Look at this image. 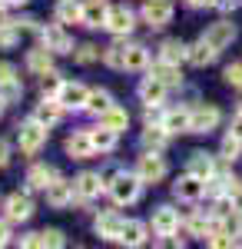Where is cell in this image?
I'll return each instance as SVG.
<instances>
[{"instance_id": "35", "label": "cell", "mask_w": 242, "mask_h": 249, "mask_svg": "<svg viewBox=\"0 0 242 249\" xmlns=\"http://www.w3.org/2000/svg\"><path fill=\"white\" fill-rule=\"evenodd\" d=\"M113 107V96L106 93V90H90V96H86V110H90V113H106V110H110Z\"/></svg>"}, {"instance_id": "17", "label": "cell", "mask_w": 242, "mask_h": 249, "mask_svg": "<svg viewBox=\"0 0 242 249\" xmlns=\"http://www.w3.org/2000/svg\"><path fill=\"white\" fill-rule=\"evenodd\" d=\"M63 243H67V239H63V232H60V230L30 232V236H23V239H20V246H27V249H37V246H53V249H60Z\"/></svg>"}, {"instance_id": "46", "label": "cell", "mask_w": 242, "mask_h": 249, "mask_svg": "<svg viewBox=\"0 0 242 249\" xmlns=\"http://www.w3.org/2000/svg\"><path fill=\"white\" fill-rule=\"evenodd\" d=\"M7 163H10V143L0 140V166H7Z\"/></svg>"}, {"instance_id": "28", "label": "cell", "mask_w": 242, "mask_h": 249, "mask_svg": "<svg viewBox=\"0 0 242 249\" xmlns=\"http://www.w3.org/2000/svg\"><path fill=\"white\" fill-rule=\"evenodd\" d=\"M159 60H166V63H183V60H189V47L186 43H179V40H166L163 47H159Z\"/></svg>"}, {"instance_id": "8", "label": "cell", "mask_w": 242, "mask_h": 249, "mask_svg": "<svg viewBox=\"0 0 242 249\" xmlns=\"http://www.w3.org/2000/svg\"><path fill=\"white\" fill-rule=\"evenodd\" d=\"M106 30H110L113 37H126L133 27H136V14H133L130 7H110L106 10V23H103Z\"/></svg>"}, {"instance_id": "27", "label": "cell", "mask_w": 242, "mask_h": 249, "mask_svg": "<svg viewBox=\"0 0 242 249\" xmlns=\"http://www.w3.org/2000/svg\"><path fill=\"white\" fill-rule=\"evenodd\" d=\"M189 173H192V176H199V179H209V176H216V160L199 150V153L189 156Z\"/></svg>"}, {"instance_id": "21", "label": "cell", "mask_w": 242, "mask_h": 249, "mask_svg": "<svg viewBox=\"0 0 242 249\" xmlns=\"http://www.w3.org/2000/svg\"><path fill=\"white\" fill-rule=\"evenodd\" d=\"M106 3L103 0H90V3H83V17H80V23H86L90 30H100L103 23H106Z\"/></svg>"}, {"instance_id": "40", "label": "cell", "mask_w": 242, "mask_h": 249, "mask_svg": "<svg viewBox=\"0 0 242 249\" xmlns=\"http://www.w3.org/2000/svg\"><path fill=\"white\" fill-rule=\"evenodd\" d=\"M73 57H76V63H93V60L100 57V50H96L93 43H80L73 50Z\"/></svg>"}, {"instance_id": "43", "label": "cell", "mask_w": 242, "mask_h": 249, "mask_svg": "<svg viewBox=\"0 0 242 249\" xmlns=\"http://www.w3.org/2000/svg\"><path fill=\"white\" fill-rule=\"evenodd\" d=\"M225 83H232V87H242V67H239V63L225 67Z\"/></svg>"}, {"instance_id": "34", "label": "cell", "mask_w": 242, "mask_h": 249, "mask_svg": "<svg viewBox=\"0 0 242 249\" xmlns=\"http://www.w3.org/2000/svg\"><path fill=\"white\" fill-rule=\"evenodd\" d=\"M159 123L169 133H183V130H189V110H169V113H163Z\"/></svg>"}, {"instance_id": "11", "label": "cell", "mask_w": 242, "mask_h": 249, "mask_svg": "<svg viewBox=\"0 0 242 249\" xmlns=\"http://www.w3.org/2000/svg\"><path fill=\"white\" fill-rule=\"evenodd\" d=\"M86 96H90V90L83 83H63L56 100L63 103V110H86Z\"/></svg>"}, {"instance_id": "48", "label": "cell", "mask_w": 242, "mask_h": 249, "mask_svg": "<svg viewBox=\"0 0 242 249\" xmlns=\"http://www.w3.org/2000/svg\"><path fill=\"white\" fill-rule=\"evenodd\" d=\"M229 133H232V136H239V140H242V113H236L232 126H229Z\"/></svg>"}, {"instance_id": "33", "label": "cell", "mask_w": 242, "mask_h": 249, "mask_svg": "<svg viewBox=\"0 0 242 249\" xmlns=\"http://www.w3.org/2000/svg\"><path fill=\"white\" fill-rule=\"evenodd\" d=\"M83 17V7L76 0H56V20L60 23H80Z\"/></svg>"}, {"instance_id": "9", "label": "cell", "mask_w": 242, "mask_h": 249, "mask_svg": "<svg viewBox=\"0 0 242 249\" xmlns=\"http://www.w3.org/2000/svg\"><path fill=\"white\" fill-rule=\"evenodd\" d=\"M20 93H23V83H20L17 77V67L14 63H0V96L7 100V103H14V100H20Z\"/></svg>"}, {"instance_id": "29", "label": "cell", "mask_w": 242, "mask_h": 249, "mask_svg": "<svg viewBox=\"0 0 242 249\" xmlns=\"http://www.w3.org/2000/svg\"><path fill=\"white\" fill-rule=\"evenodd\" d=\"M56 176L53 166H43V163H37V166H30V173H27V186L30 190H47V183Z\"/></svg>"}, {"instance_id": "23", "label": "cell", "mask_w": 242, "mask_h": 249, "mask_svg": "<svg viewBox=\"0 0 242 249\" xmlns=\"http://www.w3.org/2000/svg\"><path fill=\"white\" fill-rule=\"evenodd\" d=\"M216 53H219V50L203 37V40H196V43L189 47V63H192V67H209V63L216 60Z\"/></svg>"}, {"instance_id": "51", "label": "cell", "mask_w": 242, "mask_h": 249, "mask_svg": "<svg viewBox=\"0 0 242 249\" xmlns=\"http://www.w3.org/2000/svg\"><path fill=\"white\" fill-rule=\"evenodd\" d=\"M3 107H7V100H3V96H0V113H3Z\"/></svg>"}, {"instance_id": "2", "label": "cell", "mask_w": 242, "mask_h": 249, "mask_svg": "<svg viewBox=\"0 0 242 249\" xmlns=\"http://www.w3.org/2000/svg\"><path fill=\"white\" fill-rule=\"evenodd\" d=\"M47 130H50V126H43L40 120H34V116H30L27 123H20V126H17V143H20V150H23L27 156H34L40 146L47 143Z\"/></svg>"}, {"instance_id": "30", "label": "cell", "mask_w": 242, "mask_h": 249, "mask_svg": "<svg viewBox=\"0 0 242 249\" xmlns=\"http://www.w3.org/2000/svg\"><path fill=\"white\" fill-rule=\"evenodd\" d=\"M166 143H169V130L163 126V123H159V126L149 123L146 130H143V146H146V150H163Z\"/></svg>"}, {"instance_id": "53", "label": "cell", "mask_w": 242, "mask_h": 249, "mask_svg": "<svg viewBox=\"0 0 242 249\" xmlns=\"http://www.w3.org/2000/svg\"><path fill=\"white\" fill-rule=\"evenodd\" d=\"M239 216H242V213H239Z\"/></svg>"}, {"instance_id": "15", "label": "cell", "mask_w": 242, "mask_h": 249, "mask_svg": "<svg viewBox=\"0 0 242 249\" xmlns=\"http://www.w3.org/2000/svg\"><path fill=\"white\" fill-rule=\"evenodd\" d=\"M123 216L120 213H113V210H106V213H100L96 216V232L103 236V239H120V230H123Z\"/></svg>"}, {"instance_id": "32", "label": "cell", "mask_w": 242, "mask_h": 249, "mask_svg": "<svg viewBox=\"0 0 242 249\" xmlns=\"http://www.w3.org/2000/svg\"><path fill=\"white\" fill-rule=\"evenodd\" d=\"M100 123L120 133V130H126V126H130V113H126V110H120V107L113 103V107L106 110V113H100Z\"/></svg>"}, {"instance_id": "26", "label": "cell", "mask_w": 242, "mask_h": 249, "mask_svg": "<svg viewBox=\"0 0 242 249\" xmlns=\"http://www.w3.org/2000/svg\"><path fill=\"white\" fill-rule=\"evenodd\" d=\"M86 133H90V140H93V150L96 153H110L113 146H116V130H110V126H103V123H100V126H93V130H86Z\"/></svg>"}, {"instance_id": "16", "label": "cell", "mask_w": 242, "mask_h": 249, "mask_svg": "<svg viewBox=\"0 0 242 249\" xmlns=\"http://www.w3.org/2000/svg\"><path fill=\"white\" fill-rule=\"evenodd\" d=\"M206 40H209L216 50H225V47L236 40V27H232L229 20H219V23H212V27L206 30Z\"/></svg>"}, {"instance_id": "6", "label": "cell", "mask_w": 242, "mask_h": 249, "mask_svg": "<svg viewBox=\"0 0 242 249\" xmlns=\"http://www.w3.org/2000/svg\"><path fill=\"white\" fill-rule=\"evenodd\" d=\"M219 126V110L212 103H199L196 110H189V133H209Z\"/></svg>"}, {"instance_id": "1", "label": "cell", "mask_w": 242, "mask_h": 249, "mask_svg": "<svg viewBox=\"0 0 242 249\" xmlns=\"http://www.w3.org/2000/svg\"><path fill=\"white\" fill-rule=\"evenodd\" d=\"M106 190H110L116 206H130V203L139 199V193H143V179L136 173H116L110 183H106Z\"/></svg>"}, {"instance_id": "38", "label": "cell", "mask_w": 242, "mask_h": 249, "mask_svg": "<svg viewBox=\"0 0 242 249\" xmlns=\"http://www.w3.org/2000/svg\"><path fill=\"white\" fill-rule=\"evenodd\" d=\"M239 156H242V140H239V136H232V133H229V136L223 140V160L236 163Z\"/></svg>"}, {"instance_id": "25", "label": "cell", "mask_w": 242, "mask_h": 249, "mask_svg": "<svg viewBox=\"0 0 242 249\" xmlns=\"http://www.w3.org/2000/svg\"><path fill=\"white\" fill-rule=\"evenodd\" d=\"M166 83H163V80H156V77H146L143 80V83H139V100H143V103H156V107H159V103H163V96H166Z\"/></svg>"}, {"instance_id": "12", "label": "cell", "mask_w": 242, "mask_h": 249, "mask_svg": "<svg viewBox=\"0 0 242 249\" xmlns=\"http://www.w3.org/2000/svg\"><path fill=\"white\" fill-rule=\"evenodd\" d=\"M173 193H176L179 199H186V203H199V199L206 196V179H199V176L186 173V176L173 186Z\"/></svg>"}, {"instance_id": "22", "label": "cell", "mask_w": 242, "mask_h": 249, "mask_svg": "<svg viewBox=\"0 0 242 249\" xmlns=\"http://www.w3.org/2000/svg\"><path fill=\"white\" fill-rule=\"evenodd\" d=\"M149 77L163 80L166 87H179V83H183V73H179V67H176V63H166V60H156V63L149 67Z\"/></svg>"}, {"instance_id": "44", "label": "cell", "mask_w": 242, "mask_h": 249, "mask_svg": "<svg viewBox=\"0 0 242 249\" xmlns=\"http://www.w3.org/2000/svg\"><path fill=\"white\" fill-rule=\"evenodd\" d=\"M229 199H232V210L242 213V183H232V190H229Z\"/></svg>"}, {"instance_id": "50", "label": "cell", "mask_w": 242, "mask_h": 249, "mask_svg": "<svg viewBox=\"0 0 242 249\" xmlns=\"http://www.w3.org/2000/svg\"><path fill=\"white\" fill-rule=\"evenodd\" d=\"M7 3H10V7H23L27 0H7Z\"/></svg>"}, {"instance_id": "41", "label": "cell", "mask_w": 242, "mask_h": 249, "mask_svg": "<svg viewBox=\"0 0 242 249\" xmlns=\"http://www.w3.org/2000/svg\"><path fill=\"white\" fill-rule=\"evenodd\" d=\"M103 63L113 70H123V47H106L103 50Z\"/></svg>"}, {"instance_id": "36", "label": "cell", "mask_w": 242, "mask_h": 249, "mask_svg": "<svg viewBox=\"0 0 242 249\" xmlns=\"http://www.w3.org/2000/svg\"><path fill=\"white\" fill-rule=\"evenodd\" d=\"M60 87H63V80H60L56 70L40 73V93H43V96H56V93H60Z\"/></svg>"}, {"instance_id": "3", "label": "cell", "mask_w": 242, "mask_h": 249, "mask_svg": "<svg viewBox=\"0 0 242 249\" xmlns=\"http://www.w3.org/2000/svg\"><path fill=\"white\" fill-rule=\"evenodd\" d=\"M40 43H43L50 53H73V40L63 30V23H47V27H40Z\"/></svg>"}, {"instance_id": "37", "label": "cell", "mask_w": 242, "mask_h": 249, "mask_svg": "<svg viewBox=\"0 0 242 249\" xmlns=\"http://www.w3.org/2000/svg\"><path fill=\"white\" fill-rule=\"evenodd\" d=\"M17 40H20L17 20H0V47H14Z\"/></svg>"}, {"instance_id": "4", "label": "cell", "mask_w": 242, "mask_h": 249, "mask_svg": "<svg viewBox=\"0 0 242 249\" xmlns=\"http://www.w3.org/2000/svg\"><path fill=\"white\" fill-rule=\"evenodd\" d=\"M136 176H139L143 183H159V179L166 176V160L159 156V150H146V153L139 156Z\"/></svg>"}, {"instance_id": "20", "label": "cell", "mask_w": 242, "mask_h": 249, "mask_svg": "<svg viewBox=\"0 0 242 249\" xmlns=\"http://www.w3.org/2000/svg\"><path fill=\"white\" fill-rule=\"evenodd\" d=\"M116 243H123V246H143V243H146V223H139V219H126Z\"/></svg>"}, {"instance_id": "52", "label": "cell", "mask_w": 242, "mask_h": 249, "mask_svg": "<svg viewBox=\"0 0 242 249\" xmlns=\"http://www.w3.org/2000/svg\"><path fill=\"white\" fill-rule=\"evenodd\" d=\"M3 3H7V0H0V20H3Z\"/></svg>"}, {"instance_id": "19", "label": "cell", "mask_w": 242, "mask_h": 249, "mask_svg": "<svg viewBox=\"0 0 242 249\" xmlns=\"http://www.w3.org/2000/svg\"><path fill=\"white\" fill-rule=\"evenodd\" d=\"M67 153L73 156V160H90V156H96L90 133H86V130H83V133H73L70 140H67Z\"/></svg>"}, {"instance_id": "18", "label": "cell", "mask_w": 242, "mask_h": 249, "mask_svg": "<svg viewBox=\"0 0 242 249\" xmlns=\"http://www.w3.org/2000/svg\"><path fill=\"white\" fill-rule=\"evenodd\" d=\"M60 116H63V103H60L56 96H43V103L34 110V120H40L43 126H53V123H60Z\"/></svg>"}, {"instance_id": "39", "label": "cell", "mask_w": 242, "mask_h": 249, "mask_svg": "<svg viewBox=\"0 0 242 249\" xmlns=\"http://www.w3.org/2000/svg\"><path fill=\"white\" fill-rule=\"evenodd\" d=\"M189 232H192V236H209V232H212V216L196 213V216L189 219Z\"/></svg>"}, {"instance_id": "49", "label": "cell", "mask_w": 242, "mask_h": 249, "mask_svg": "<svg viewBox=\"0 0 242 249\" xmlns=\"http://www.w3.org/2000/svg\"><path fill=\"white\" fill-rule=\"evenodd\" d=\"M189 7H209V3H212V0H186Z\"/></svg>"}, {"instance_id": "24", "label": "cell", "mask_w": 242, "mask_h": 249, "mask_svg": "<svg viewBox=\"0 0 242 249\" xmlns=\"http://www.w3.org/2000/svg\"><path fill=\"white\" fill-rule=\"evenodd\" d=\"M149 67V50L133 43V47H123V70H146Z\"/></svg>"}, {"instance_id": "7", "label": "cell", "mask_w": 242, "mask_h": 249, "mask_svg": "<svg viewBox=\"0 0 242 249\" xmlns=\"http://www.w3.org/2000/svg\"><path fill=\"white\" fill-rule=\"evenodd\" d=\"M43 193H47V203H50V206H56V210L70 206V203H73V196H76L73 183H70V179H63L60 173H56L53 179L47 183V190H43Z\"/></svg>"}, {"instance_id": "42", "label": "cell", "mask_w": 242, "mask_h": 249, "mask_svg": "<svg viewBox=\"0 0 242 249\" xmlns=\"http://www.w3.org/2000/svg\"><path fill=\"white\" fill-rule=\"evenodd\" d=\"M209 246H216V249H225V246H236V239H232V236H229V232H212V236H209Z\"/></svg>"}, {"instance_id": "10", "label": "cell", "mask_w": 242, "mask_h": 249, "mask_svg": "<svg viewBox=\"0 0 242 249\" xmlns=\"http://www.w3.org/2000/svg\"><path fill=\"white\" fill-rule=\"evenodd\" d=\"M30 216H34V199L27 193L7 196V223H27Z\"/></svg>"}, {"instance_id": "47", "label": "cell", "mask_w": 242, "mask_h": 249, "mask_svg": "<svg viewBox=\"0 0 242 249\" xmlns=\"http://www.w3.org/2000/svg\"><path fill=\"white\" fill-rule=\"evenodd\" d=\"M10 243V226H7V219H0V246H7Z\"/></svg>"}, {"instance_id": "31", "label": "cell", "mask_w": 242, "mask_h": 249, "mask_svg": "<svg viewBox=\"0 0 242 249\" xmlns=\"http://www.w3.org/2000/svg\"><path fill=\"white\" fill-rule=\"evenodd\" d=\"M27 67H30L34 73H47V70H53V53H50L47 47L30 50V53H27Z\"/></svg>"}, {"instance_id": "5", "label": "cell", "mask_w": 242, "mask_h": 249, "mask_svg": "<svg viewBox=\"0 0 242 249\" xmlns=\"http://www.w3.org/2000/svg\"><path fill=\"white\" fill-rule=\"evenodd\" d=\"M143 20H146L153 30H163L169 20H173V0H143Z\"/></svg>"}, {"instance_id": "45", "label": "cell", "mask_w": 242, "mask_h": 249, "mask_svg": "<svg viewBox=\"0 0 242 249\" xmlns=\"http://www.w3.org/2000/svg\"><path fill=\"white\" fill-rule=\"evenodd\" d=\"M209 7H216V10H236V7H239V0H212Z\"/></svg>"}, {"instance_id": "14", "label": "cell", "mask_w": 242, "mask_h": 249, "mask_svg": "<svg viewBox=\"0 0 242 249\" xmlns=\"http://www.w3.org/2000/svg\"><path fill=\"white\" fill-rule=\"evenodd\" d=\"M176 230H179V213L173 210V206L153 210V232L156 236H173Z\"/></svg>"}, {"instance_id": "13", "label": "cell", "mask_w": 242, "mask_h": 249, "mask_svg": "<svg viewBox=\"0 0 242 249\" xmlns=\"http://www.w3.org/2000/svg\"><path fill=\"white\" fill-rule=\"evenodd\" d=\"M73 190H76L80 199H96L100 193L106 190V183H103L100 173H80V176L73 179Z\"/></svg>"}]
</instances>
